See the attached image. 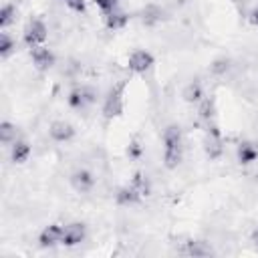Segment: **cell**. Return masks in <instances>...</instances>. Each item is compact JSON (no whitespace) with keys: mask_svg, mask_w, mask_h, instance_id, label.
<instances>
[{"mask_svg":"<svg viewBox=\"0 0 258 258\" xmlns=\"http://www.w3.org/2000/svg\"><path fill=\"white\" fill-rule=\"evenodd\" d=\"M161 147H163V165L167 169H175L183 159V133L179 125L171 123L163 129Z\"/></svg>","mask_w":258,"mask_h":258,"instance_id":"cell-1","label":"cell"},{"mask_svg":"<svg viewBox=\"0 0 258 258\" xmlns=\"http://www.w3.org/2000/svg\"><path fill=\"white\" fill-rule=\"evenodd\" d=\"M153 67H155L153 54H151L149 50H143V48L133 50V52L129 54V58H127V69H129L133 75L145 77V75H149V73L153 71Z\"/></svg>","mask_w":258,"mask_h":258,"instance_id":"cell-2","label":"cell"},{"mask_svg":"<svg viewBox=\"0 0 258 258\" xmlns=\"http://www.w3.org/2000/svg\"><path fill=\"white\" fill-rule=\"evenodd\" d=\"M46 36H48V30H46V24L40 20V18H32L24 32H22V40L28 48H34V46H40L46 42Z\"/></svg>","mask_w":258,"mask_h":258,"instance_id":"cell-3","label":"cell"},{"mask_svg":"<svg viewBox=\"0 0 258 258\" xmlns=\"http://www.w3.org/2000/svg\"><path fill=\"white\" fill-rule=\"evenodd\" d=\"M95 101H97V93H95L91 87H85V85L75 87V89L69 93V97H67L69 107L75 109V111H85V109H89L91 105H95Z\"/></svg>","mask_w":258,"mask_h":258,"instance_id":"cell-4","label":"cell"},{"mask_svg":"<svg viewBox=\"0 0 258 258\" xmlns=\"http://www.w3.org/2000/svg\"><path fill=\"white\" fill-rule=\"evenodd\" d=\"M69 181H71V185H73V189L77 194H89V191H93V187L97 183L95 173L89 167H75L71 171Z\"/></svg>","mask_w":258,"mask_h":258,"instance_id":"cell-5","label":"cell"},{"mask_svg":"<svg viewBox=\"0 0 258 258\" xmlns=\"http://www.w3.org/2000/svg\"><path fill=\"white\" fill-rule=\"evenodd\" d=\"M123 89H125V83H119L107 93L103 103V115L107 119H113L123 111Z\"/></svg>","mask_w":258,"mask_h":258,"instance_id":"cell-6","label":"cell"},{"mask_svg":"<svg viewBox=\"0 0 258 258\" xmlns=\"http://www.w3.org/2000/svg\"><path fill=\"white\" fill-rule=\"evenodd\" d=\"M85 240H87V226H85L83 222L64 224L60 246H64V248H75V246H81Z\"/></svg>","mask_w":258,"mask_h":258,"instance_id":"cell-7","label":"cell"},{"mask_svg":"<svg viewBox=\"0 0 258 258\" xmlns=\"http://www.w3.org/2000/svg\"><path fill=\"white\" fill-rule=\"evenodd\" d=\"M30 60H32V64H34L36 71L46 73V71H50L54 67L56 56H54V52L46 44H40V46L30 48Z\"/></svg>","mask_w":258,"mask_h":258,"instance_id":"cell-8","label":"cell"},{"mask_svg":"<svg viewBox=\"0 0 258 258\" xmlns=\"http://www.w3.org/2000/svg\"><path fill=\"white\" fill-rule=\"evenodd\" d=\"M77 135V129L73 123L64 121V119H58V121H52L50 127H48V137L54 141V143H69L73 141Z\"/></svg>","mask_w":258,"mask_h":258,"instance_id":"cell-9","label":"cell"},{"mask_svg":"<svg viewBox=\"0 0 258 258\" xmlns=\"http://www.w3.org/2000/svg\"><path fill=\"white\" fill-rule=\"evenodd\" d=\"M62 230H64V224H48L44 226L40 232H38V246L40 248H54V246H60L62 242Z\"/></svg>","mask_w":258,"mask_h":258,"instance_id":"cell-10","label":"cell"},{"mask_svg":"<svg viewBox=\"0 0 258 258\" xmlns=\"http://www.w3.org/2000/svg\"><path fill=\"white\" fill-rule=\"evenodd\" d=\"M8 149H10V161H12L14 165H22V163H26V161L30 159V153H32L30 143H28L26 139H22V137H18Z\"/></svg>","mask_w":258,"mask_h":258,"instance_id":"cell-11","label":"cell"},{"mask_svg":"<svg viewBox=\"0 0 258 258\" xmlns=\"http://www.w3.org/2000/svg\"><path fill=\"white\" fill-rule=\"evenodd\" d=\"M236 161L240 165H252L254 161H258V147L250 141H242L236 147Z\"/></svg>","mask_w":258,"mask_h":258,"instance_id":"cell-12","label":"cell"},{"mask_svg":"<svg viewBox=\"0 0 258 258\" xmlns=\"http://www.w3.org/2000/svg\"><path fill=\"white\" fill-rule=\"evenodd\" d=\"M115 202H117L119 206H123V208H131V206L141 204L143 198H141L129 183H125V185H121V187L117 189V194H115Z\"/></svg>","mask_w":258,"mask_h":258,"instance_id":"cell-13","label":"cell"},{"mask_svg":"<svg viewBox=\"0 0 258 258\" xmlns=\"http://www.w3.org/2000/svg\"><path fill=\"white\" fill-rule=\"evenodd\" d=\"M129 185L145 200V198H149L151 196V189H153V185H151V179H149V175L147 173H143V171H135L133 173V177L129 179Z\"/></svg>","mask_w":258,"mask_h":258,"instance_id":"cell-14","label":"cell"},{"mask_svg":"<svg viewBox=\"0 0 258 258\" xmlns=\"http://www.w3.org/2000/svg\"><path fill=\"white\" fill-rule=\"evenodd\" d=\"M183 101L185 103H191V105H198L204 101L206 93H204V85L200 81H189L185 87H183V93H181Z\"/></svg>","mask_w":258,"mask_h":258,"instance_id":"cell-15","label":"cell"},{"mask_svg":"<svg viewBox=\"0 0 258 258\" xmlns=\"http://www.w3.org/2000/svg\"><path fill=\"white\" fill-rule=\"evenodd\" d=\"M103 18H105V26H107L109 30H121V28H125L127 22H129V14L123 12L121 8H117V10L109 12V14H105Z\"/></svg>","mask_w":258,"mask_h":258,"instance_id":"cell-16","label":"cell"},{"mask_svg":"<svg viewBox=\"0 0 258 258\" xmlns=\"http://www.w3.org/2000/svg\"><path fill=\"white\" fill-rule=\"evenodd\" d=\"M198 117L204 125L216 121V101L210 97H204V101L198 103Z\"/></svg>","mask_w":258,"mask_h":258,"instance_id":"cell-17","label":"cell"},{"mask_svg":"<svg viewBox=\"0 0 258 258\" xmlns=\"http://www.w3.org/2000/svg\"><path fill=\"white\" fill-rule=\"evenodd\" d=\"M181 252L187 254V256H210V254H214L212 246L208 242H204V240H189V242H185Z\"/></svg>","mask_w":258,"mask_h":258,"instance_id":"cell-18","label":"cell"},{"mask_svg":"<svg viewBox=\"0 0 258 258\" xmlns=\"http://www.w3.org/2000/svg\"><path fill=\"white\" fill-rule=\"evenodd\" d=\"M16 139H18V135H16V125L10 123V121H2V125H0V143L6 145V147H10Z\"/></svg>","mask_w":258,"mask_h":258,"instance_id":"cell-19","label":"cell"},{"mask_svg":"<svg viewBox=\"0 0 258 258\" xmlns=\"http://www.w3.org/2000/svg\"><path fill=\"white\" fill-rule=\"evenodd\" d=\"M14 22H16V6L10 4V2H6L0 8V30H6Z\"/></svg>","mask_w":258,"mask_h":258,"instance_id":"cell-20","label":"cell"},{"mask_svg":"<svg viewBox=\"0 0 258 258\" xmlns=\"http://www.w3.org/2000/svg\"><path fill=\"white\" fill-rule=\"evenodd\" d=\"M14 50H16V40L6 30H2L0 32V58L6 60Z\"/></svg>","mask_w":258,"mask_h":258,"instance_id":"cell-21","label":"cell"},{"mask_svg":"<svg viewBox=\"0 0 258 258\" xmlns=\"http://www.w3.org/2000/svg\"><path fill=\"white\" fill-rule=\"evenodd\" d=\"M93 2H95V6L101 10V14H103V16L119 8V0H93Z\"/></svg>","mask_w":258,"mask_h":258,"instance_id":"cell-22","label":"cell"},{"mask_svg":"<svg viewBox=\"0 0 258 258\" xmlns=\"http://www.w3.org/2000/svg\"><path fill=\"white\" fill-rule=\"evenodd\" d=\"M228 67H230V60H228V58H218V60H214V64H212L210 69H212V73H216V75H224V73L228 71Z\"/></svg>","mask_w":258,"mask_h":258,"instance_id":"cell-23","label":"cell"},{"mask_svg":"<svg viewBox=\"0 0 258 258\" xmlns=\"http://www.w3.org/2000/svg\"><path fill=\"white\" fill-rule=\"evenodd\" d=\"M62 2H64L67 8L73 10V12H85V6H87L85 0H62Z\"/></svg>","mask_w":258,"mask_h":258,"instance_id":"cell-24","label":"cell"},{"mask_svg":"<svg viewBox=\"0 0 258 258\" xmlns=\"http://www.w3.org/2000/svg\"><path fill=\"white\" fill-rule=\"evenodd\" d=\"M250 22H252L254 26H258V6H256L252 12H250Z\"/></svg>","mask_w":258,"mask_h":258,"instance_id":"cell-25","label":"cell"},{"mask_svg":"<svg viewBox=\"0 0 258 258\" xmlns=\"http://www.w3.org/2000/svg\"><path fill=\"white\" fill-rule=\"evenodd\" d=\"M250 240H252V244L258 248V226L252 230V234H250Z\"/></svg>","mask_w":258,"mask_h":258,"instance_id":"cell-26","label":"cell"}]
</instances>
